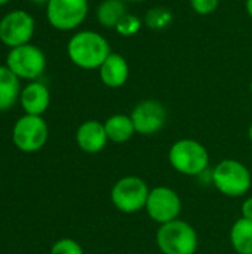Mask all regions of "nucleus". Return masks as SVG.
Listing matches in <instances>:
<instances>
[{"label":"nucleus","mask_w":252,"mask_h":254,"mask_svg":"<svg viewBox=\"0 0 252 254\" xmlns=\"http://www.w3.org/2000/svg\"><path fill=\"white\" fill-rule=\"evenodd\" d=\"M110 54L108 40L94 30L77 31L67 42L70 61L82 70H98Z\"/></svg>","instance_id":"1"},{"label":"nucleus","mask_w":252,"mask_h":254,"mask_svg":"<svg viewBox=\"0 0 252 254\" xmlns=\"http://www.w3.org/2000/svg\"><path fill=\"white\" fill-rule=\"evenodd\" d=\"M168 159L177 173L189 177L201 176L209 165V153L206 147L193 138L177 140L169 147Z\"/></svg>","instance_id":"2"},{"label":"nucleus","mask_w":252,"mask_h":254,"mask_svg":"<svg viewBox=\"0 0 252 254\" xmlns=\"http://www.w3.org/2000/svg\"><path fill=\"white\" fill-rule=\"evenodd\" d=\"M156 246L162 254H195L199 238L195 228L181 220L160 225L156 232Z\"/></svg>","instance_id":"3"},{"label":"nucleus","mask_w":252,"mask_h":254,"mask_svg":"<svg viewBox=\"0 0 252 254\" xmlns=\"http://www.w3.org/2000/svg\"><path fill=\"white\" fill-rule=\"evenodd\" d=\"M212 183L220 193L229 198H239L251 189V171L236 159H223L212 171Z\"/></svg>","instance_id":"4"},{"label":"nucleus","mask_w":252,"mask_h":254,"mask_svg":"<svg viewBox=\"0 0 252 254\" xmlns=\"http://www.w3.org/2000/svg\"><path fill=\"white\" fill-rule=\"evenodd\" d=\"M19 80H39L46 70V55L45 52L33 45L27 43L9 49L4 64Z\"/></svg>","instance_id":"5"},{"label":"nucleus","mask_w":252,"mask_h":254,"mask_svg":"<svg viewBox=\"0 0 252 254\" xmlns=\"http://www.w3.org/2000/svg\"><path fill=\"white\" fill-rule=\"evenodd\" d=\"M150 188L141 177L125 176L113 185L110 199L116 210L125 214H134L146 208Z\"/></svg>","instance_id":"6"},{"label":"nucleus","mask_w":252,"mask_h":254,"mask_svg":"<svg viewBox=\"0 0 252 254\" xmlns=\"http://www.w3.org/2000/svg\"><path fill=\"white\" fill-rule=\"evenodd\" d=\"M49 138V128L43 116L22 115L12 128L13 146L22 153H36L45 147Z\"/></svg>","instance_id":"7"},{"label":"nucleus","mask_w":252,"mask_h":254,"mask_svg":"<svg viewBox=\"0 0 252 254\" xmlns=\"http://www.w3.org/2000/svg\"><path fill=\"white\" fill-rule=\"evenodd\" d=\"M89 13L88 0H49L46 4V19L50 27L59 31L79 28Z\"/></svg>","instance_id":"8"},{"label":"nucleus","mask_w":252,"mask_h":254,"mask_svg":"<svg viewBox=\"0 0 252 254\" xmlns=\"http://www.w3.org/2000/svg\"><path fill=\"white\" fill-rule=\"evenodd\" d=\"M34 31V16L27 10L13 9L0 19V42L9 49L31 43Z\"/></svg>","instance_id":"9"},{"label":"nucleus","mask_w":252,"mask_h":254,"mask_svg":"<svg viewBox=\"0 0 252 254\" xmlns=\"http://www.w3.org/2000/svg\"><path fill=\"white\" fill-rule=\"evenodd\" d=\"M181 198L174 189L168 186H156L150 189L144 210L149 217L160 226L177 220L181 214Z\"/></svg>","instance_id":"10"},{"label":"nucleus","mask_w":252,"mask_h":254,"mask_svg":"<svg viewBox=\"0 0 252 254\" xmlns=\"http://www.w3.org/2000/svg\"><path fill=\"white\" fill-rule=\"evenodd\" d=\"M131 119L137 134L153 135L163 129L168 121V110L160 101L149 98L135 104L131 112Z\"/></svg>","instance_id":"11"},{"label":"nucleus","mask_w":252,"mask_h":254,"mask_svg":"<svg viewBox=\"0 0 252 254\" xmlns=\"http://www.w3.org/2000/svg\"><path fill=\"white\" fill-rule=\"evenodd\" d=\"M76 143L85 153H100L105 149L108 137L104 128V122L89 119L79 125L76 131Z\"/></svg>","instance_id":"12"},{"label":"nucleus","mask_w":252,"mask_h":254,"mask_svg":"<svg viewBox=\"0 0 252 254\" xmlns=\"http://www.w3.org/2000/svg\"><path fill=\"white\" fill-rule=\"evenodd\" d=\"M19 104L25 115L43 116V113L49 109V104H50L49 88L40 80L28 82L21 89Z\"/></svg>","instance_id":"13"},{"label":"nucleus","mask_w":252,"mask_h":254,"mask_svg":"<svg viewBox=\"0 0 252 254\" xmlns=\"http://www.w3.org/2000/svg\"><path fill=\"white\" fill-rule=\"evenodd\" d=\"M101 82L111 89L122 88L129 79V64L120 54L111 52L98 68Z\"/></svg>","instance_id":"14"},{"label":"nucleus","mask_w":252,"mask_h":254,"mask_svg":"<svg viewBox=\"0 0 252 254\" xmlns=\"http://www.w3.org/2000/svg\"><path fill=\"white\" fill-rule=\"evenodd\" d=\"M21 89V80L6 65H0V113L10 110L19 101Z\"/></svg>","instance_id":"15"},{"label":"nucleus","mask_w":252,"mask_h":254,"mask_svg":"<svg viewBox=\"0 0 252 254\" xmlns=\"http://www.w3.org/2000/svg\"><path fill=\"white\" fill-rule=\"evenodd\" d=\"M104 128H105L108 141H113L117 144L129 141L137 134L131 115H123V113H116L107 118L104 122Z\"/></svg>","instance_id":"16"},{"label":"nucleus","mask_w":252,"mask_h":254,"mask_svg":"<svg viewBox=\"0 0 252 254\" xmlns=\"http://www.w3.org/2000/svg\"><path fill=\"white\" fill-rule=\"evenodd\" d=\"M128 13L126 1L123 0H102L97 7V19L104 28H116L119 21Z\"/></svg>","instance_id":"17"},{"label":"nucleus","mask_w":252,"mask_h":254,"mask_svg":"<svg viewBox=\"0 0 252 254\" xmlns=\"http://www.w3.org/2000/svg\"><path fill=\"white\" fill-rule=\"evenodd\" d=\"M230 244L238 254H252V220L241 217L233 223Z\"/></svg>","instance_id":"18"},{"label":"nucleus","mask_w":252,"mask_h":254,"mask_svg":"<svg viewBox=\"0 0 252 254\" xmlns=\"http://www.w3.org/2000/svg\"><path fill=\"white\" fill-rule=\"evenodd\" d=\"M143 21H144V25L149 27L150 30L160 31V30L168 28L172 24L174 15H172L171 9L163 7V6H156L146 12Z\"/></svg>","instance_id":"19"},{"label":"nucleus","mask_w":252,"mask_h":254,"mask_svg":"<svg viewBox=\"0 0 252 254\" xmlns=\"http://www.w3.org/2000/svg\"><path fill=\"white\" fill-rule=\"evenodd\" d=\"M144 25V21L137 16V15H132V13H126L120 21L119 24L116 25V33L122 37H132L135 34H138L141 31Z\"/></svg>","instance_id":"20"},{"label":"nucleus","mask_w":252,"mask_h":254,"mask_svg":"<svg viewBox=\"0 0 252 254\" xmlns=\"http://www.w3.org/2000/svg\"><path fill=\"white\" fill-rule=\"evenodd\" d=\"M49 254H85V252L76 240L61 238L52 244Z\"/></svg>","instance_id":"21"},{"label":"nucleus","mask_w":252,"mask_h":254,"mask_svg":"<svg viewBox=\"0 0 252 254\" xmlns=\"http://www.w3.org/2000/svg\"><path fill=\"white\" fill-rule=\"evenodd\" d=\"M189 1H190L192 9L198 15H202V16L214 13L220 4V0H189Z\"/></svg>","instance_id":"22"},{"label":"nucleus","mask_w":252,"mask_h":254,"mask_svg":"<svg viewBox=\"0 0 252 254\" xmlns=\"http://www.w3.org/2000/svg\"><path fill=\"white\" fill-rule=\"evenodd\" d=\"M242 217L252 220V196H248L244 202H242V208H241Z\"/></svg>","instance_id":"23"},{"label":"nucleus","mask_w":252,"mask_h":254,"mask_svg":"<svg viewBox=\"0 0 252 254\" xmlns=\"http://www.w3.org/2000/svg\"><path fill=\"white\" fill-rule=\"evenodd\" d=\"M245 10H247L248 16L252 18V0H245Z\"/></svg>","instance_id":"24"},{"label":"nucleus","mask_w":252,"mask_h":254,"mask_svg":"<svg viewBox=\"0 0 252 254\" xmlns=\"http://www.w3.org/2000/svg\"><path fill=\"white\" fill-rule=\"evenodd\" d=\"M28 1L33 3V4H48L49 0H28Z\"/></svg>","instance_id":"25"},{"label":"nucleus","mask_w":252,"mask_h":254,"mask_svg":"<svg viewBox=\"0 0 252 254\" xmlns=\"http://www.w3.org/2000/svg\"><path fill=\"white\" fill-rule=\"evenodd\" d=\"M248 138H250V141L252 143V124L250 125V128H248Z\"/></svg>","instance_id":"26"},{"label":"nucleus","mask_w":252,"mask_h":254,"mask_svg":"<svg viewBox=\"0 0 252 254\" xmlns=\"http://www.w3.org/2000/svg\"><path fill=\"white\" fill-rule=\"evenodd\" d=\"M9 1H10V0H0V7H1V6H4V4H7Z\"/></svg>","instance_id":"27"},{"label":"nucleus","mask_w":252,"mask_h":254,"mask_svg":"<svg viewBox=\"0 0 252 254\" xmlns=\"http://www.w3.org/2000/svg\"><path fill=\"white\" fill-rule=\"evenodd\" d=\"M123 1H131V3H141V1H146V0H123Z\"/></svg>","instance_id":"28"},{"label":"nucleus","mask_w":252,"mask_h":254,"mask_svg":"<svg viewBox=\"0 0 252 254\" xmlns=\"http://www.w3.org/2000/svg\"><path fill=\"white\" fill-rule=\"evenodd\" d=\"M250 88H251V94H252V80H251V85H250Z\"/></svg>","instance_id":"29"}]
</instances>
